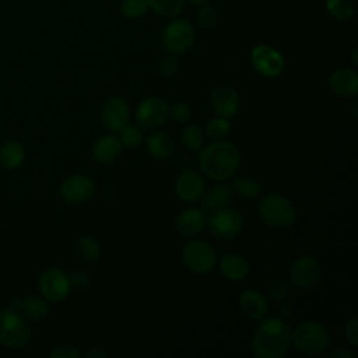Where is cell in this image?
Masks as SVG:
<instances>
[{
    "label": "cell",
    "mask_w": 358,
    "mask_h": 358,
    "mask_svg": "<svg viewBox=\"0 0 358 358\" xmlns=\"http://www.w3.org/2000/svg\"><path fill=\"white\" fill-rule=\"evenodd\" d=\"M169 117V106L161 96L143 99L136 109V122L144 130L161 127Z\"/></svg>",
    "instance_id": "obj_10"
},
{
    "label": "cell",
    "mask_w": 358,
    "mask_h": 358,
    "mask_svg": "<svg viewBox=\"0 0 358 358\" xmlns=\"http://www.w3.org/2000/svg\"><path fill=\"white\" fill-rule=\"evenodd\" d=\"M291 345L305 355H317L329 345V331L320 322H302L291 333Z\"/></svg>",
    "instance_id": "obj_3"
},
{
    "label": "cell",
    "mask_w": 358,
    "mask_h": 358,
    "mask_svg": "<svg viewBox=\"0 0 358 358\" xmlns=\"http://www.w3.org/2000/svg\"><path fill=\"white\" fill-rule=\"evenodd\" d=\"M10 306L17 309L27 320H42L49 315V301L39 295H28L24 298H14Z\"/></svg>",
    "instance_id": "obj_19"
},
{
    "label": "cell",
    "mask_w": 358,
    "mask_h": 358,
    "mask_svg": "<svg viewBox=\"0 0 358 358\" xmlns=\"http://www.w3.org/2000/svg\"><path fill=\"white\" fill-rule=\"evenodd\" d=\"M190 116L192 108L183 101H178L169 106V117L176 123H186Z\"/></svg>",
    "instance_id": "obj_35"
},
{
    "label": "cell",
    "mask_w": 358,
    "mask_h": 358,
    "mask_svg": "<svg viewBox=\"0 0 358 358\" xmlns=\"http://www.w3.org/2000/svg\"><path fill=\"white\" fill-rule=\"evenodd\" d=\"M25 159V148L20 141L11 140L0 148V166L6 171L18 169Z\"/></svg>",
    "instance_id": "obj_25"
},
{
    "label": "cell",
    "mask_w": 358,
    "mask_h": 358,
    "mask_svg": "<svg viewBox=\"0 0 358 358\" xmlns=\"http://www.w3.org/2000/svg\"><path fill=\"white\" fill-rule=\"evenodd\" d=\"M197 22L201 28L204 29H213L217 25L218 21V14L215 11V8L213 6H210L208 3L199 6L197 14H196Z\"/></svg>",
    "instance_id": "obj_33"
},
{
    "label": "cell",
    "mask_w": 358,
    "mask_h": 358,
    "mask_svg": "<svg viewBox=\"0 0 358 358\" xmlns=\"http://www.w3.org/2000/svg\"><path fill=\"white\" fill-rule=\"evenodd\" d=\"M101 123L112 133H119L130 122V106L120 96L109 98L101 109Z\"/></svg>",
    "instance_id": "obj_14"
},
{
    "label": "cell",
    "mask_w": 358,
    "mask_h": 358,
    "mask_svg": "<svg viewBox=\"0 0 358 358\" xmlns=\"http://www.w3.org/2000/svg\"><path fill=\"white\" fill-rule=\"evenodd\" d=\"M289 278L292 285L299 291L312 289L320 278L319 262L308 255H302L294 260L289 268Z\"/></svg>",
    "instance_id": "obj_12"
},
{
    "label": "cell",
    "mask_w": 358,
    "mask_h": 358,
    "mask_svg": "<svg viewBox=\"0 0 358 358\" xmlns=\"http://www.w3.org/2000/svg\"><path fill=\"white\" fill-rule=\"evenodd\" d=\"M210 105L217 116L231 119L239 110V94L229 84H218L210 94Z\"/></svg>",
    "instance_id": "obj_15"
},
{
    "label": "cell",
    "mask_w": 358,
    "mask_h": 358,
    "mask_svg": "<svg viewBox=\"0 0 358 358\" xmlns=\"http://www.w3.org/2000/svg\"><path fill=\"white\" fill-rule=\"evenodd\" d=\"M148 152L157 159H165L172 155L175 150V141L166 131L157 130L151 133L145 141Z\"/></svg>",
    "instance_id": "obj_24"
},
{
    "label": "cell",
    "mask_w": 358,
    "mask_h": 358,
    "mask_svg": "<svg viewBox=\"0 0 358 358\" xmlns=\"http://www.w3.org/2000/svg\"><path fill=\"white\" fill-rule=\"evenodd\" d=\"M357 63H358V60H357V48H354L352 49V64L357 66Z\"/></svg>",
    "instance_id": "obj_44"
},
{
    "label": "cell",
    "mask_w": 358,
    "mask_h": 358,
    "mask_svg": "<svg viewBox=\"0 0 358 358\" xmlns=\"http://www.w3.org/2000/svg\"><path fill=\"white\" fill-rule=\"evenodd\" d=\"M324 7L337 21H348L355 14V4L352 0H324Z\"/></svg>",
    "instance_id": "obj_29"
},
{
    "label": "cell",
    "mask_w": 358,
    "mask_h": 358,
    "mask_svg": "<svg viewBox=\"0 0 358 358\" xmlns=\"http://www.w3.org/2000/svg\"><path fill=\"white\" fill-rule=\"evenodd\" d=\"M259 215L263 222L274 228H285L295 222L296 208L294 203L280 194H266L257 206Z\"/></svg>",
    "instance_id": "obj_5"
},
{
    "label": "cell",
    "mask_w": 358,
    "mask_h": 358,
    "mask_svg": "<svg viewBox=\"0 0 358 358\" xmlns=\"http://www.w3.org/2000/svg\"><path fill=\"white\" fill-rule=\"evenodd\" d=\"M95 189H96L95 183L90 176L76 173V175L67 176L62 182L59 192H60L62 199L66 203L81 204V203L88 201L94 196Z\"/></svg>",
    "instance_id": "obj_13"
},
{
    "label": "cell",
    "mask_w": 358,
    "mask_h": 358,
    "mask_svg": "<svg viewBox=\"0 0 358 358\" xmlns=\"http://www.w3.org/2000/svg\"><path fill=\"white\" fill-rule=\"evenodd\" d=\"M329 87L337 96L355 98L358 94V74L354 69L340 67L330 74Z\"/></svg>",
    "instance_id": "obj_17"
},
{
    "label": "cell",
    "mask_w": 358,
    "mask_h": 358,
    "mask_svg": "<svg viewBox=\"0 0 358 358\" xmlns=\"http://www.w3.org/2000/svg\"><path fill=\"white\" fill-rule=\"evenodd\" d=\"M76 253L84 262H88V263L96 262L101 255L99 242L91 235H84L78 238V241L76 242Z\"/></svg>",
    "instance_id": "obj_28"
},
{
    "label": "cell",
    "mask_w": 358,
    "mask_h": 358,
    "mask_svg": "<svg viewBox=\"0 0 358 358\" xmlns=\"http://www.w3.org/2000/svg\"><path fill=\"white\" fill-rule=\"evenodd\" d=\"M148 10L162 18H175L185 8V0H147Z\"/></svg>",
    "instance_id": "obj_27"
},
{
    "label": "cell",
    "mask_w": 358,
    "mask_h": 358,
    "mask_svg": "<svg viewBox=\"0 0 358 358\" xmlns=\"http://www.w3.org/2000/svg\"><path fill=\"white\" fill-rule=\"evenodd\" d=\"M206 190V182L201 173L193 169L183 171L176 182H175V192L176 196L185 203L197 201Z\"/></svg>",
    "instance_id": "obj_16"
},
{
    "label": "cell",
    "mask_w": 358,
    "mask_h": 358,
    "mask_svg": "<svg viewBox=\"0 0 358 358\" xmlns=\"http://www.w3.org/2000/svg\"><path fill=\"white\" fill-rule=\"evenodd\" d=\"M201 173L215 182L232 178L241 165V152L227 140H215L199 150L197 157Z\"/></svg>",
    "instance_id": "obj_1"
},
{
    "label": "cell",
    "mask_w": 358,
    "mask_h": 358,
    "mask_svg": "<svg viewBox=\"0 0 358 358\" xmlns=\"http://www.w3.org/2000/svg\"><path fill=\"white\" fill-rule=\"evenodd\" d=\"M287 294H288V287L284 281H277L270 291V296L274 302H281L287 296Z\"/></svg>",
    "instance_id": "obj_39"
},
{
    "label": "cell",
    "mask_w": 358,
    "mask_h": 358,
    "mask_svg": "<svg viewBox=\"0 0 358 358\" xmlns=\"http://www.w3.org/2000/svg\"><path fill=\"white\" fill-rule=\"evenodd\" d=\"M182 141L189 150L199 151L204 145V131L197 124H187L182 130Z\"/></svg>",
    "instance_id": "obj_32"
},
{
    "label": "cell",
    "mask_w": 358,
    "mask_h": 358,
    "mask_svg": "<svg viewBox=\"0 0 358 358\" xmlns=\"http://www.w3.org/2000/svg\"><path fill=\"white\" fill-rule=\"evenodd\" d=\"M210 234L220 241L236 238L243 229V217L238 210L222 207L210 213L206 220Z\"/></svg>",
    "instance_id": "obj_6"
},
{
    "label": "cell",
    "mask_w": 358,
    "mask_h": 358,
    "mask_svg": "<svg viewBox=\"0 0 358 358\" xmlns=\"http://www.w3.org/2000/svg\"><path fill=\"white\" fill-rule=\"evenodd\" d=\"M330 357H333V358H354V354L351 351H348L347 348L338 345L330 352Z\"/></svg>",
    "instance_id": "obj_41"
},
{
    "label": "cell",
    "mask_w": 358,
    "mask_h": 358,
    "mask_svg": "<svg viewBox=\"0 0 358 358\" xmlns=\"http://www.w3.org/2000/svg\"><path fill=\"white\" fill-rule=\"evenodd\" d=\"M69 280H70V284L71 287H78V288H83L88 284V275L81 271V270H77L74 273H71V275H69Z\"/></svg>",
    "instance_id": "obj_40"
},
{
    "label": "cell",
    "mask_w": 358,
    "mask_h": 358,
    "mask_svg": "<svg viewBox=\"0 0 358 358\" xmlns=\"http://www.w3.org/2000/svg\"><path fill=\"white\" fill-rule=\"evenodd\" d=\"M158 70H159L161 76L172 77L178 71V60H176L175 55L169 53V55L161 57V60L158 63Z\"/></svg>",
    "instance_id": "obj_36"
},
{
    "label": "cell",
    "mask_w": 358,
    "mask_h": 358,
    "mask_svg": "<svg viewBox=\"0 0 358 358\" xmlns=\"http://www.w3.org/2000/svg\"><path fill=\"white\" fill-rule=\"evenodd\" d=\"M204 131L214 141L215 140H224L228 136V133L231 131V122L227 117L215 116V117H213L207 122Z\"/></svg>",
    "instance_id": "obj_30"
},
{
    "label": "cell",
    "mask_w": 358,
    "mask_h": 358,
    "mask_svg": "<svg viewBox=\"0 0 358 358\" xmlns=\"http://www.w3.org/2000/svg\"><path fill=\"white\" fill-rule=\"evenodd\" d=\"M344 338L351 345H358V319L352 317L344 324Z\"/></svg>",
    "instance_id": "obj_38"
},
{
    "label": "cell",
    "mask_w": 358,
    "mask_h": 358,
    "mask_svg": "<svg viewBox=\"0 0 358 358\" xmlns=\"http://www.w3.org/2000/svg\"><path fill=\"white\" fill-rule=\"evenodd\" d=\"M189 3H192V4H194V6H201V4H206V3H208L210 0H187Z\"/></svg>",
    "instance_id": "obj_43"
},
{
    "label": "cell",
    "mask_w": 358,
    "mask_h": 358,
    "mask_svg": "<svg viewBox=\"0 0 358 358\" xmlns=\"http://www.w3.org/2000/svg\"><path fill=\"white\" fill-rule=\"evenodd\" d=\"M231 189L242 199H255L262 193V185L252 176L241 175L232 180Z\"/></svg>",
    "instance_id": "obj_26"
},
{
    "label": "cell",
    "mask_w": 358,
    "mask_h": 358,
    "mask_svg": "<svg viewBox=\"0 0 358 358\" xmlns=\"http://www.w3.org/2000/svg\"><path fill=\"white\" fill-rule=\"evenodd\" d=\"M49 357L52 358H78L81 357V352L71 344H60V345H56Z\"/></svg>",
    "instance_id": "obj_37"
},
{
    "label": "cell",
    "mask_w": 358,
    "mask_h": 358,
    "mask_svg": "<svg viewBox=\"0 0 358 358\" xmlns=\"http://www.w3.org/2000/svg\"><path fill=\"white\" fill-rule=\"evenodd\" d=\"M252 352L257 358H282L291 348V330L280 317H266L252 337Z\"/></svg>",
    "instance_id": "obj_2"
},
{
    "label": "cell",
    "mask_w": 358,
    "mask_h": 358,
    "mask_svg": "<svg viewBox=\"0 0 358 358\" xmlns=\"http://www.w3.org/2000/svg\"><path fill=\"white\" fill-rule=\"evenodd\" d=\"M119 10L127 20H138L148 11L147 0H120Z\"/></svg>",
    "instance_id": "obj_31"
},
{
    "label": "cell",
    "mask_w": 358,
    "mask_h": 358,
    "mask_svg": "<svg viewBox=\"0 0 358 358\" xmlns=\"http://www.w3.org/2000/svg\"><path fill=\"white\" fill-rule=\"evenodd\" d=\"M38 287L42 296L55 303L64 301L71 289L69 275L59 267H49L43 270L39 275Z\"/></svg>",
    "instance_id": "obj_9"
},
{
    "label": "cell",
    "mask_w": 358,
    "mask_h": 358,
    "mask_svg": "<svg viewBox=\"0 0 358 358\" xmlns=\"http://www.w3.org/2000/svg\"><path fill=\"white\" fill-rule=\"evenodd\" d=\"M120 141L123 144V147L127 148H137L141 145L143 143V133L137 126L133 124H127L126 127H123L120 131Z\"/></svg>",
    "instance_id": "obj_34"
},
{
    "label": "cell",
    "mask_w": 358,
    "mask_h": 358,
    "mask_svg": "<svg viewBox=\"0 0 358 358\" xmlns=\"http://www.w3.org/2000/svg\"><path fill=\"white\" fill-rule=\"evenodd\" d=\"M218 267L220 273L229 281H243L250 271L249 262L243 256L235 253L224 256Z\"/></svg>",
    "instance_id": "obj_23"
},
{
    "label": "cell",
    "mask_w": 358,
    "mask_h": 358,
    "mask_svg": "<svg viewBox=\"0 0 358 358\" xmlns=\"http://www.w3.org/2000/svg\"><path fill=\"white\" fill-rule=\"evenodd\" d=\"M84 357H87V358H105V357H108V352L105 350H102L101 347H91L84 354Z\"/></svg>",
    "instance_id": "obj_42"
},
{
    "label": "cell",
    "mask_w": 358,
    "mask_h": 358,
    "mask_svg": "<svg viewBox=\"0 0 358 358\" xmlns=\"http://www.w3.org/2000/svg\"><path fill=\"white\" fill-rule=\"evenodd\" d=\"M234 192L231 189V185L225 182H217L214 186H211L208 190H204L200 200V208L204 213H211L214 210L228 207L232 201Z\"/></svg>",
    "instance_id": "obj_20"
},
{
    "label": "cell",
    "mask_w": 358,
    "mask_h": 358,
    "mask_svg": "<svg viewBox=\"0 0 358 358\" xmlns=\"http://www.w3.org/2000/svg\"><path fill=\"white\" fill-rule=\"evenodd\" d=\"M182 262L194 274H207L217 264L214 248L201 239H192L182 248Z\"/></svg>",
    "instance_id": "obj_7"
},
{
    "label": "cell",
    "mask_w": 358,
    "mask_h": 358,
    "mask_svg": "<svg viewBox=\"0 0 358 358\" xmlns=\"http://www.w3.org/2000/svg\"><path fill=\"white\" fill-rule=\"evenodd\" d=\"M194 27L186 18H171L162 31V45L172 55H182L194 42Z\"/></svg>",
    "instance_id": "obj_8"
},
{
    "label": "cell",
    "mask_w": 358,
    "mask_h": 358,
    "mask_svg": "<svg viewBox=\"0 0 358 358\" xmlns=\"http://www.w3.org/2000/svg\"><path fill=\"white\" fill-rule=\"evenodd\" d=\"M250 63L259 74L268 78L280 76L285 67L284 56L277 49L264 43L252 48Z\"/></svg>",
    "instance_id": "obj_11"
},
{
    "label": "cell",
    "mask_w": 358,
    "mask_h": 358,
    "mask_svg": "<svg viewBox=\"0 0 358 358\" xmlns=\"http://www.w3.org/2000/svg\"><path fill=\"white\" fill-rule=\"evenodd\" d=\"M31 327L27 319L13 306L0 309V344L8 348H22L31 341Z\"/></svg>",
    "instance_id": "obj_4"
},
{
    "label": "cell",
    "mask_w": 358,
    "mask_h": 358,
    "mask_svg": "<svg viewBox=\"0 0 358 358\" xmlns=\"http://www.w3.org/2000/svg\"><path fill=\"white\" fill-rule=\"evenodd\" d=\"M204 211L201 208L190 207L183 210L175 220V229L185 238H194L206 228Z\"/></svg>",
    "instance_id": "obj_18"
},
{
    "label": "cell",
    "mask_w": 358,
    "mask_h": 358,
    "mask_svg": "<svg viewBox=\"0 0 358 358\" xmlns=\"http://www.w3.org/2000/svg\"><path fill=\"white\" fill-rule=\"evenodd\" d=\"M123 151L120 138L115 134L101 136L92 145V157L99 164H110L116 161Z\"/></svg>",
    "instance_id": "obj_22"
},
{
    "label": "cell",
    "mask_w": 358,
    "mask_h": 358,
    "mask_svg": "<svg viewBox=\"0 0 358 358\" xmlns=\"http://www.w3.org/2000/svg\"><path fill=\"white\" fill-rule=\"evenodd\" d=\"M239 308L249 319L259 320L267 315L268 301L260 291L248 288L239 296Z\"/></svg>",
    "instance_id": "obj_21"
}]
</instances>
